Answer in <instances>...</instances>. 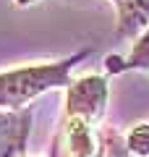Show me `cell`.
Instances as JSON below:
<instances>
[{"instance_id":"cell-1","label":"cell","mask_w":149,"mask_h":157,"mask_svg":"<svg viewBox=\"0 0 149 157\" xmlns=\"http://www.w3.org/2000/svg\"><path fill=\"white\" fill-rule=\"evenodd\" d=\"M92 50H78L58 63H39V66H24L13 71L0 73V110H24L32 100L58 86L71 84V71L81 60H86Z\"/></svg>"},{"instance_id":"cell-2","label":"cell","mask_w":149,"mask_h":157,"mask_svg":"<svg viewBox=\"0 0 149 157\" xmlns=\"http://www.w3.org/2000/svg\"><path fill=\"white\" fill-rule=\"evenodd\" d=\"M107 78L81 76L66 89V115H76L92 126H99L107 110Z\"/></svg>"},{"instance_id":"cell-3","label":"cell","mask_w":149,"mask_h":157,"mask_svg":"<svg viewBox=\"0 0 149 157\" xmlns=\"http://www.w3.org/2000/svg\"><path fill=\"white\" fill-rule=\"evenodd\" d=\"M102 131L76 115H63L60 128L52 141V157H99Z\"/></svg>"},{"instance_id":"cell-4","label":"cell","mask_w":149,"mask_h":157,"mask_svg":"<svg viewBox=\"0 0 149 157\" xmlns=\"http://www.w3.org/2000/svg\"><path fill=\"white\" fill-rule=\"evenodd\" d=\"M32 134V107L0 110V157H24Z\"/></svg>"},{"instance_id":"cell-5","label":"cell","mask_w":149,"mask_h":157,"mask_svg":"<svg viewBox=\"0 0 149 157\" xmlns=\"http://www.w3.org/2000/svg\"><path fill=\"white\" fill-rule=\"evenodd\" d=\"M118 11L115 34L120 39H136L149 26V0H123Z\"/></svg>"},{"instance_id":"cell-6","label":"cell","mask_w":149,"mask_h":157,"mask_svg":"<svg viewBox=\"0 0 149 157\" xmlns=\"http://www.w3.org/2000/svg\"><path fill=\"white\" fill-rule=\"evenodd\" d=\"M107 71L110 73H123V71H149V26L136 37L131 52L126 58L107 55Z\"/></svg>"},{"instance_id":"cell-7","label":"cell","mask_w":149,"mask_h":157,"mask_svg":"<svg viewBox=\"0 0 149 157\" xmlns=\"http://www.w3.org/2000/svg\"><path fill=\"white\" fill-rule=\"evenodd\" d=\"M126 149L133 157H149V123H136L123 134Z\"/></svg>"},{"instance_id":"cell-8","label":"cell","mask_w":149,"mask_h":157,"mask_svg":"<svg viewBox=\"0 0 149 157\" xmlns=\"http://www.w3.org/2000/svg\"><path fill=\"white\" fill-rule=\"evenodd\" d=\"M99 157H133L126 149V139L115 128H102V155Z\"/></svg>"},{"instance_id":"cell-9","label":"cell","mask_w":149,"mask_h":157,"mask_svg":"<svg viewBox=\"0 0 149 157\" xmlns=\"http://www.w3.org/2000/svg\"><path fill=\"white\" fill-rule=\"evenodd\" d=\"M16 6H21V8H26V6H32V3H37V0H13Z\"/></svg>"},{"instance_id":"cell-10","label":"cell","mask_w":149,"mask_h":157,"mask_svg":"<svg viewBox=\"0 0 149 157\" xmlns=\"http://www.w3.org/2000/svg\"><path fill=\"white\" fill-rule=\"evenodd\" d=\"M113 3H115V6H120V3H123V0H113Z\"/></svg>"}]
</instances>
